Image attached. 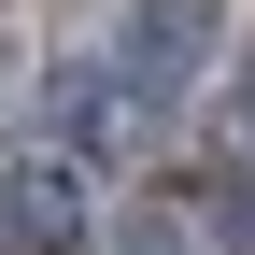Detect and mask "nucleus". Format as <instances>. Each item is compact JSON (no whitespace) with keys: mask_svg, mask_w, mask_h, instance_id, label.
Returning <instances> with one entry per match:
<instances>
[{"mask_svg":"<svg viewBox=\"0 0 255 255\" xmlns=\"http://www.w3.org/2000/svg\"><path fill=\"white\" fill-rule=\"evenodd\" d=\"M100 255H184V227H170V213H128V227H114Z\"/></svg>","mask_w":255,"mask_h":255,"instance_id":"7ed1b4c3","label":"nucleus"},{"mask_svg":"<svg viewBox=\"0 0 255 255\" xmlns=\"http://www.w3.org/2000/svg\"><path fill=\"white\" fill-rule=\"evenodd\" d=\"M227 128H241V156H255V71H241V100H227Z\"/></svg>","mask_w":255,"mask_h":255,"instance_id":"20e7f679","label":"nucleus"},{"mask_svg":"<svg viewBox=\"0 0 255 255\" xmlns=\"http://www.w3.org/2000/svg\"><path fill=\"white\" fill-rule=\"evenodd\" d=\"M213 227H227V241L255 255V156H241V170H227V184H213Z\"/></svg>","mask_w":255,"mask_h":255,"instance_id":"f03ea898","label":"nucleus"},{"mask_svg":"<svg viewBox=\"0 0 255 255\" xmlns=\"http://www.w3.org/2000/svg\"><path fill=\"white\" fill-rule=\"evenodd\" d=\"M0 241H14V255H71V241H85V199H71V170H57V156L0 184Z\"/></svg>","mask_w":255,"mask_h":255,"instance_id":"f257e3e1","label":"nucleus"}]
</instances>
